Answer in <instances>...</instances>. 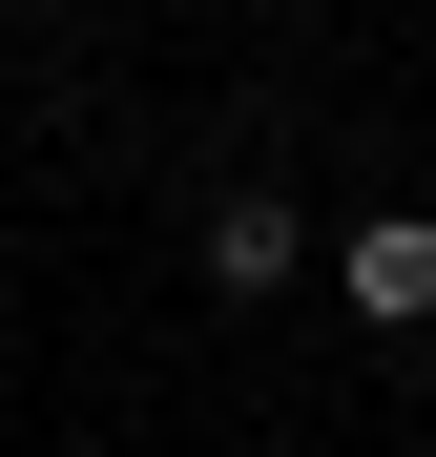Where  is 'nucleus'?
Masks as SVG:
<instances>
[{"label":"nucleus","instance_id":"1","mask_svg":"<svg viewBox=\"0 0 436 457\" xmlns=\"http://www.w3.org/2000/svg\"><path fill=\"white\" fill-rule=\"evenodd\" d=\"M333 291H353L374 333H436V208H374V228L333 250Z\"/></svg>","mask_w":436,"mask_h":457},{"label":"nucleus","instance_id":"2","mask_svg":"<svg viewBox=\"0 0 436 457\" xmlns=\"http://www.w3.org/2000/svg\"><path fill=\"white\" fill-rule=\"evenodd\" d=\"M291 250H312L291 187H229V208H208V291H291Z\"/></svg>","mask_w":436,"mask_h":457}]
</instances>
